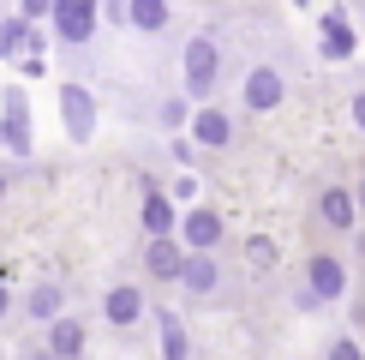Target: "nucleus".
<instances>
[{
	"label": "nucleus",
	"mask_w": 365,
	"mask_h": 360,
	"mask_svg": "<svg viewBox=\"0 0 365 360\" xmlns=\"http://www.w3.org/2000/svg\"><path fill=\"white\" fill-rule=\"evenodd\" d=\"M186 84L197 90V96L216 84V42H210V36H197L192 49H186Z\"/></svg>",
	"instance_id": "nucleus-1"
},
{
	"label": "nucleus",
	"mask_w": 365,
	"mask_h": 360,
	"mask_svg": "<svg viewBox=\"0 0 365 360\" xmlns=\"http://www.w3.org/2000/svg\"><path fill=\"white\" fill-rule=\"evenodd\" d=\"M54 19H60V36L78 42V36H90V24H96V6H84V0H60Z\"/></svg>",
	"instance_id": "nucleus-2"
},
{
	"label": "nucleus",
	"mask_w": 365,
	"mask_h": 360,
	"mask_svg": "<svg viewBox=\"0 0 365 360\" xmlns=\"http://www.w3.org/2000/svg\"><path fill=\"white\" fill-rule=\"evenodd\" d=\"M60 109H66V126H72V139H90V126H96V109H90V96L78 84L66 90V102H60Z\"/></svg>",
	"instance_id": "nucleus-3"
},
{
	"label": "nucleus",
	"mask_w": 365,
	"mask_h": 360,
	"mask_svg": "<svg viewBox=\"0 0 365 360\" xmlns=\"http://www.w3.org/2000/svg\"><path fill=\"white\" fill-rule=\"evenodd\" d=\"M324 54H329V60H347V54H354V30L341 24V12H324Z\"/></svg>",
	"instance_id": "nucleus-4"
},
{
	"label": "nucleus",
	"mask_w": 365,
	"mask_h": 360,
	"mask_svg": "<svg viewBox=\"0 0 365 360\" xmlns=\"http://www.w3.org/2000/svg\"><path fill=\"white\" fill-rule=\"evenodd\" d=\"M0 139L30 150V109H24V96H6V132H0Z\"/></svg>",
	"instance_id": "nucleus-5"
},
{
	"label": "nucleus",
	"mask_w": 365,
	"mask_h": 360,
	"mask_svg": "<svg viewBox=\"0 0 365 360\" xmlns=\"http://www.w3.org/2000/svg\"><path fill=\"white\" fill-rule=\"evenodd\" d=\"M186 240H192V246H216V240H222V222L210 216V210H192V216H186Z\"/></svg>",
	"instance_id": "nucleus-6"
},
{
	"label": "nucleus",
	"mask_w": 365,
	"mask_h": 360,
	"mask_svg": "<svg viewBox=\"0 0 365 360\" xmlns=\"http://www.w3.org/2000/svg\"><path fill=\"white\" fill-rule=\"evenodd\" d=\"M246 96H252V109H269V102L282 96V79H276V72H252V84H246Z\"/></svg>",
	"instance_id": "nucleus-7"
},
{
	"label": "nucleus",
	"mask_w": 365,
	"mask_h": 360,
	"mask_svg": "<svg viewBox=\"0 0 365 360\" xmlns=\"http://www.w3.org/2000/svg\"><path fill=\"white\" fill-rule=\"evenodd\" d=\"M180 264L186 259H180L174 240H156V246H150V270H156V276H180Z\"/></svg>",
	"instance_id": "nucleus-8"
},
{
	"label": "nucleus",
	"mask_w": 365,
	"mask_h": 360,
	"mask_svg": "<svg viewBox=\"0 0 365 360\" xmlns=\"http://www.w3.org/2000/svg\"><path fill=\"white\" fill-rule=\"evenodd\" d=\"M324 222L329 229H347V222H354V199H347V192H324Z\"/></svg>",
	"instance_id": "nucleus-9"
},
{
	"label": "nucleus",
	"mask_w": 365,
	"mask_h": 360,
	"mask_svg": "<svg viewBox=\"0 0 365 360\" xmlns=\"http://www.w3.org/2000/svg\"><path fill=\"white\" fill-rule=\"evenodd\" d=\"M312 282H317V294H324V300L341 294V264H336V259H317V264H312Z\"/></svg>",
	"instance_id": "nucleus-10"
},
{
	"label": "nucleus",
	"mask_w": 365,
	"mask_h": 360,
	"mask_svg": "<svg viewBox=\"0 0 365 360\" xmlns=\"http://www.w3.org/2000/svg\"><path fill=\"white\" fill-rule=\"evenodd\" d=\"M138 306H144V300L132 294V289H114V294H108V319H114V324H132V319H138Z\"/></svg>",
	"instance_id": "nucleus-11"
},
{
	"label": "nucleus",
	"mask_w": 365,
	"mask_h": 360,
	"mask_svg": "<svg viewBox=\"0 0 365 360\" xmlns=\"http://www.w3.org/2000/svg\"><path fill=\"white\" fill-rule=\"evenodd\" d=\"M78 349H84V330H78V324H54V349H48V354H54V360H72Z\"/></svg>",
	"instance_id": "nucleus-12"
},
{
	"label": "nucleus",
	"mask_w": 365,
	"mask_h": 360,
	"mask_svg": "<svg viewBox=\"0 0 365 360\" xmlns=\"http://www.w3.org/2000/svg\"><path fill=\"white\" fill-rule=\"evenodd\" d=\"M192 132H197V139H204V144H222V139H227V120H222L216 109H204V114L192 120Z\"/></svg>",
	"instance_id": "nucleus-13"
},
{
	"label": "nucleus",
	"mask_w": 365,
	"mask_h": 360,
	"mask_svg": "<svg viewBox=\"0 0 365 360\" xmlns=\"http://www.w3.org/2000/svg\"><path fill=\"white\" fill-rule=\"evenodd\" d=\"M168 222H174L168 199H150V204H144V229H150V234H162V240H168Z\"/></svg>",
	"instance_id": "nucleus-14"
},
{
	"label": "nucleus",
	"mask_w": 365,
	"mask_h": 360,
	"mask_svg": "<svg viewBox=\"0 0 365 360\" xmlns=\"http://www.w3.org/2000/svg\"><path fill=\"white\" fill-rule=\"evenodd\" d=\"M180 276H186V289H210V282H216V264H210V259H186Z\"/></svg>",
	"instance_id": "nucleus-15"
},
{
	"label": "nucleus",
	"mask_w": 365,
	"mask_h": 360,
	"mask_svg": "<svg viewBox=\"0 0 365 360\" xmlns=\"http://www.w3.org/2000/svg\"><path fill=\"white\" fill-rule=\"evenodd\" d=\"M162 349H168V360H186V336H180L174 312H168V319H162Z\"/></svg>",
	"instance_id": "nucleus-16"
},
{
	"label": "nucleus",
	"mask_w": 365,
	"mask_h": 360,
	"mask_svg": "<svg viewBox=\"0 0 365 360\" xmlns=\"http://www.w3.org/2000/svg\"><path fill=\"white\" fill-rule=\"evenodd\" d=\"M162 19H168V6H156V0H138L132 6V24H144V30H156Z\"/></svg>",
	"instance_id": "nucleus-17"
},
{
	"label": "nucleus",
	"mask_w": 365,
	"mask_h": 360,
	"mask_svg": "<svg viewBox=\"0 0 365 360\" xmlns=\"http://www.w3.org/2000/svg\"><path fill=\"white\" fill-rule=\"evenodd\" d=\"M54 306H60V289H36L30 294V312H36V319H48Z\"/></svg>",
	"instance_id": "nucleus-18"
},
{
	"label": "nucleus",
	"mask_w": 365,
	"mask_h": 360,
	"mask_svg": "<svg viewBox=\"0 0 365 360\" xmlns=\"http://www.w3.org/2000/svg\"><path fill=\"white\" fill-rule=\"evenodd\" d=\"M329 360H359V349H354V342H341V349L329 354Z\"/></svg>",
	"instance_id": "nucleus-19"
},
{
	"label": "nucleus",
	"mask_w": 365,
	"mask_h": 360,
	"mask_svg": "<svg viewBox=\"0 0 365 360\" xmlns=\"http://www.w3.org/2000/svg\"><path fill=\"white\" fill-rule=\"evenodd\" d=\"M354 114H359V126H365V96H359V102H354Z\"/></svg>",
	"instance_id": "nucleus-20"
},
{
	"label": "nucleus",
	"mask_w": 365,
	"mask_h": 360,
	"mask_svg": "<svg viewBox=\"0 0 365 360\" xmlns=\"http://www.w3.org/2000/svg\"><path fill=\"white\" fill-rule=\"evenodd\" d=\"M0 312H6V289H0Z\"/></svg>",
	"instance_id": "nucleus-21"
},
{
	"label": "nucleus",
	"mask_w": 365,
	"mask_h": 360,
	"mask_svg": "<svg viewBox=\"0 0 365 360\" xmlns=\"http://www.w3.org/2000/svg\"><path fill=\"white\" fill-rule=\"evenodd\" d=\"M359 204H365V186H359Z\"/></svg>",
	"instance_id": "nucleus-22"
},
{
	"label": "nucleus",
	"mask_w": 365,
	"mask_h": 360,
	"mask_svg": "<svg viewBox=\"0 0 365 360\" xmlns=\"http://www.w3.org/2000/svg\"><path fill=\"white\" fill-rule=\"evenodd\" d=\"M0 186H6V180H0Z\"/></svg>",
	"instance_id": "nucleus-23"
}]
</instances>
